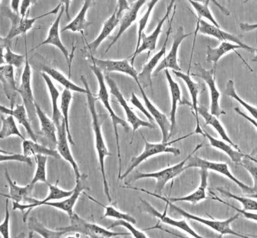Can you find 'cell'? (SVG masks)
I'll list each match as a JSON object with an SVG mask.
<instances>
[{
    "label": "cell",
    "instance_id": "cell-1",
    "mask_svg": "<svg viewBox=\"0 0 257 238\" xmlns=\"http://www.w3.org/2000/svg\"><path fill=\"white\" fill-rule=\"evenodd\" d=\"M81 80L84 86V88L87 90V105L91 114L92 120V127L93 133H94L95 146L97 153L99 167L102 176V184H103L104 191L107 200L109 203L111 202V197L110 193L109 186H108L106 175L105 170V159L107 156H110L111 153L108 151L106 144H105L103 135H102L101 125L99 123L97 111L96 109V99L93 93L90 91L89 84L86 78L82 75Z\"/></svg>",
    "mask_w": 257,
    "mask_h": 238
},
{
    "label": "cell",
    "instance_id": "cell-2",
    "mask_svg": "<svg viewBox=\"0 0 257 238\" xmlns=\"http://www.w3.org/2000/svg\"><path fill=\"white\" fill-rule=\"evenodd\" d=\"M90 69H91L93 74H94L95 77L97 78L98 83V99L101 101L105 109L107 110L111 117V122H112L114 135H115L116 139L117 155V158L119 159L118 179H119L122 175V159L121 155H120L119 137L117 127H118V126L122 127V128L124 129L125 132H128L130 130V126L128 125V123L126 122L125 120H123L121 117L117 115L116 113L114 112L112 107H111L110 102L109 93H108L106 84H105V77L103 72L93 64L90 66Z\"/></svg>",
    "mask_w": 257,
    "mask_h": 238
},
{
    "label": "cell",
    "instance_id": "cell-3",
    "mask_svg": "<svg viewBox=\"0 0 257 238\" xmlns=\"http://www.w3.org/2000/svg\"><path fill=\"white\" fill-rule=\"evenodd\" d=\"M130 188L133 189L138 190V191L144 192L148 195H152L153 197L158 198L160 199V200L164 201L167 205H169V206L172 208V209L176 211L177 213L180 214V215L183 216L184 218H187V219H191L193 220V221L198 222L201 223L202 224L206 225L207 227L213 229V230L218 232V233L221 235V236L224 234H231L239 237H249V236H246V235L237 233V232L232 230L231 228V223L235 221V220L239 217L240 215V213H237L236 215L232 216L227 219L223 220V221H217V220L205 219L202 218L201 216L193 215V214L187 212V211L181 209V208L179 207L175 206L173 203H171V201L166 200L165 197H162V196L158 194H156V193L148 191L147 190L143 189L132 188V187H130Z\"/></svg>",
    "mask_w": 257,
    "mask_h": 238
},
{
    "label": "cell",
    "instance_id": "cell-4",
    "mask_svg": "<svg viewBox=\"0 0 257 238\" xmlns=\"http://www.w3.org/2000/svg\"><path fill=\"white\" fill-rule=\"evenodd\" d=\"M141 134L145 143L144 150L141 155L134 157V158L132 159L131 162H130L131 164H130L127 170L125 171V173L120 176L119 179L120 180H122L126 176H128L136 167H138L139 165H141L145 160L151 158V157L162 153H171L175 156L180 155V150L177 149V148L171 147V145L190 137V136L194 134L195 133L193 132L192 134L178 138L177 140L167 142V143H163L162 142L161 143H149V142L146 140V138H145L141 132Z\"/></svg>",
    "mask_w": 257,
    "mask_h": 238
},
{
    "label": "cell",
    "instance_id": "cell-5",
    "mask_svg": "<svg viewBox=\"0 0 257 238\" xmlns=\"http://www.w3.org/2000/svg\"><path fill=\"white\" fill-rule=\"evenodd\" d=\"M62 6V3L61 2L52 11L34 18H29V16L22 18L20 14H15L14 12H12L11 8L5 7V6L2 7V15L3 16L8 18L11 23V29L5 39L8 41H11L12 39L17 37L18 36L26 34L27 32L33 29L35 23L38 20L49 16L50 15L58 14Z\"/></svg>",
    "mask_w": 257,
    "mask_h": 238
},
{
    "label": "cell",
    "instance_id": "cell-6",
    "mask_svg": "<svg viewBox=\"0 0 257 238\" xmlns=\"http://www.w3.org/2000/svg\"><path fill=\"white\" fill-rule=\"evenodd\" d=\"M70 219V225L67 227L57 228L56 230L65 231L66 234L74 232L92 238H110L129 234L128 233H118L110 231L108 228L106 229L98 224L87 222L75 213Z\"/></svg>",
    "mask_w": 257,
    "mask_h": 238
},
{
    "label": "cell",
    "instance_id": "cell-7",
    "mask_svg": "<svg viewBox=\"0 0 257 238\" xmlns=\"http://www.w3.org/2000/svg\"><path fill=\"white\" fill-rule=\"evenodd\" d=\"M202 146H203L202 144L197 145V146L193 150V152L187 158L184 159L183 161L178 163V164L171 166L170 167L166 168L164 170L154 172V173H138L135 175L134 180L137 181L142 179H147V178L155 179L157 180L155 193L157 194L158 192H161L169 181L174 179L175 177H177L178 175H180L183 171L187 170L185 165L186 163L188 161L190 157L195 155V153L201 149Z\"/></svg>",
    "mask_w": 257,
    "mask_h": 238
},
{
    "label": "cell",
    "instance_id": "cell-8",
    "mask_svg": "<svg viewBox=\"0 0 257 238\" xmlns=\"http://www.w3.org/2000/svg\"><path fill=\"white\" fill-rule=\"evenodd\" d=\"M193 155L190 157L188 161L186 163L185 165L187 170L191 168H199L217 172V173L222 174L223 176L228 177L229 179L232 180L245 194H256L257 189L253 186L249 187L247 186L245 184L238 180L229 171L228 165L226 163L210 162Z\"/></svg>",
    "mask_w": 257,
    "mask_h": 238
},
{
    "label": "cell",
    "instance_id": "cell-9",
    "mask_svg": "<svg viewBox=\"0 0 257 238\" xmlns=\"http://www.w3.org/2000/svg\"><path fill=\"white\" fill-rule=\"evenodd\" d=\"M211 36L219 41L222 42H231V43L239 45L243 49L249 51L250 53L255 52L256 48L251 47L244 43L237 36L231 34L228 32L223 31L220 27H217L212 25V24L208 23L203 20L197 19L196 20V27L195 31L194 40H193V48L192 50V54L190 56V60L192 59L193 50L195 44L196 36L197 33Z\"/></svg>",
    "mask_w": 257,
    "mask_h": 238
},
{
    "label": "cell",
    "instance_id": "cell-10",
    "mask_svg": "<svg viewBox=\"0 0 257 238\" xmlns=\"http://www.w3.org/2000/svg\"><path fill=\"white\" fill-rule=\"evenodd\" d=\"M47 184L48 188H49V194L44 200H39L29 197L26 198L25 203L24 204H21L14 201L12 202V204H13L12 210H19L23 213L26 211V212L24 213L23 216L24 222H26L27 216L29 215L30 212L34 208L42 206L47 202L60 200H62L63 198H67L72 195L74 192V189L71 190V191H64V190L59 188L58 186L59 180L57 181L55 185H51L49 183Z\"/></svg>",
    "mask_w": 257,
    "mask_h": 238
},
{
    "label": "cell",
    "instance_id": "cell-11",
    "mask_svg": "<svg viewBox=\"0 0 257 238\" xmlns=\"http://www.w3.org/2000/svg\"><path fill=\"white\" fill-rule=\"evenodd\" d=\"M105 80L106 81L108 87H109L110 93L117 99V101H118L120 105H121L123 110L125 111L127 122L130 124V125L132 126L133 136L130 144H132V142L133 140H134L135 133L139 128H147L151 129L156 128L155 126H154L153 124L149 122H146V121L142 120L136 115L135 111L129 106L127 101H126L125 98L123 97L122 93L120 92L119 87L117 86L115 81L108 76V75H105Z\"/></svg>",
    "mask_w": 257,
    "mask_h": 238
},
{
    "label": "cell",
    "instance_id": "cell-12",
    "mask_svg": "<svg viewBox=\"0 0 257 238\" xmlns=\"http://www.w3.org/2000/svg\"><path fill=\"white\" fill-rule=\"evenodd\" d=\"M195 66L196 72L191 75L201 78L207 84L210 92V113L219 118L220 115L225 114L226 113L220 107V93L217 88L216 83V67L214 66L212 69H206L200 63L195 64Z\"/></svg>",
    "mask_w": 257,
    "mask_h": 238
},
{
    "label": "cell",
    "instance_id": "cell-13",
    "mask_svg": "<svg viewBox=\"0 0 257 238\" xmlns=\"http://www.w3.org/2000/svg\"><path fill=\"white\" fill-rule=\"evenodd\" d=\"M26 59L24 63V68L21 76V84L18 87V92L20 93L23 99V104L25 105L28 112L30 120L35 117L36 113L35 102L33 96L32 87V69L28 59V52L27 50V43L26 40Z\"/></svg>",
    "mask_w": 257,
    "mask_h": 238
},
{
    "label": "cell",
    "instance_id": "cell-14",
    "mask_svg": "<svg viewBox=\"0 0 257 238\" xmlns=\"http://www.w3.org/2000/svg\"><path fill=\"white\" fill-rule=\"evenodd\" d=\"M176 5L174 6L173 14L172 17L169 22V27L167 32L166 33V38L163 43L161 49H160L158 53H157L152 58H151L149 62L144 66L142 71L138 74V79L139 83L141 84L144 89L147 88L148 87H151L153 85L152 77L154 72V69H156L157 65H158L160 60L162 59V57L165 55L166 48H167V44L169 41V36L171 35L172 31V23H173L175 13H176Z\"/></svg>",
    "mask_w": 257,
    "mask_h": 238
},
{
    "label": "cell",
    "instance_id": "cell-15",
    "mask_svg": "<svg viewBox=\"0 0 257 238\" xmlns=\"http://www.w3.org/2000/svg\"><path fill=\"white\" fill-rule=\"evenodd\" d=\"M192 35V33H184L183 27H180L178 28L176 35L174 38L173 44L172 45L171 50L164 59L157 65L155 70L153 72V76H156L163 69H172L173 71H181V69L178 61V50L181 43L188 36Z\"/></svg>",
    "mask_w": 257,
    "mask_h": 238
},
{
    "label": "cell",
    "instance_id": "cell-16",
    "mask_svg": "<svg viewBox=\"0 0 257 238\" xmlns=\"http://www.w3.org/2000/svg\"><path fill=\"white\" fill-rule=\"evenodd\" d=\"M91 60L93 65L100 70L105 72H117L129 75L135 80L138 85L140 84L138 79V72L134 66L131 65L126 59L103 60L96 58L91 54Z\"/></svg>",
    "mask_w": 257,
    "mask_h": 238
},
{
    "label": "cell",
    "instance_id": "cell-17",
    "mask_svg": "<svg viewBox=\"0 0 257 238\" xmlns=\"http://www.w3.org/2000/svg\"><path fill=\"white\" fill-rule=\"evenodd\" d=\"M174 0L171 1L166 9V12L165 16L163 17L162 19L160 20L157 24L156 28L154 30L152 33L150 35L147 36L144 33L142 36L141 43L137 51H135L134 54H133L131 59V65L134 66L135 60L139 54L144 52L145 51H148L150 53L151 51L156 50L157 40L159 38V36L162 33V27L163 24H165V21L169 18V15L174 8Z\"/></svg>",
    "mask_w": 257,
    "mask_h": 238
},
{
    "label": "cell",
    "instance_id": "cell-18",
    "mask_svg": "<svg viewBox=\"0 0 257 238\" xmlns=\"http://www.w3.org/2000/svg\"><path fill=\"white\" fill-rule=\"evenodd\" d=\"M65 9V6L62 4L61 9H60L58 15H57L56 19L50 27L47 38L45 39L43 42H42L41 43L36 45V46L35 48H33L32 50H35L36 48L45 45H53V46L57 47L60 51H61L63 55L65 57L66 61L67 62L69 66V75H70L71 66L70 55H69L68 50L66 49V47L63 45L60 36V21H61L63 14L64 13Z\"/></svg>",
    "mask_w": 257,
    "mask_h": 238
},
{
    "label": "cell",
    "instance_id": "cell-19",
    "mask_svg": "<svg viewBox=\"0 0 257 238\" xmlns=\"http://www.w3.org/2000/svg\"><path fill=\"white\" fill-rule=\"evenodd\" d=\"M57 143L56 145L57 150L58 152L60 157L69 163L73 169L75 179H79L81 177V174L78 167L77 163L75 161L70 147L69 146V141L66 132V129L64 120H62L60 125L57 127Z\"/></svg>",
    "mask_w": 257,
    "mask_h": 238
},
{
    "label": "cell",
    "instance_id": "cell-20",
    "mask_svg": "<svg viewBox=\"0 0 257 238\" xmlns=\"http://www.w3.org/2000/svg\"><path fill=\"white\" fill-rule=\"evenodd\" d=\"M86 179V176L83 174L79 179L76 180V185L74 188V192L69 197L57 201H49L45 203L42 206H47L56 208L67 213L69 218L73 215L74 208L84 190L89 189L84 185L83 181Z\"/></svg>",
    "mask_w": 257,
    "mask_h": 238
},
{
    "label": "cell",
    "instance_id": "cell-21",
    "mask_svg": "<svg viewBox=\"0 0 257 238\" xmlns=\"http://www.w3.org/2000/svg\"><path fill=\"white\" fill-rule=\"evenodd\" d=\"M142 204L144 206V210L151 215L156 217L159 218L160 221H162L165 224L172 226V227H176L180 230L186 232V233L189 234L190 236L195 238H203V236H201L193 230L187 222L185 219L183 220H176L171 218L166 215V212L160 213L159 211L157 210L154 208L152 205L148 203V201L144 200H142Z\"/></svg>",
    "mask_w": 257,
    "mask_h": 238
},
{
    "label": "cell",
    "instance_id": "cell-22",
    "mask_svg": "<svg viewBox=\"0 0 257 238\" xmlns=\"http://www.w3.org/2000/svg\"><path fill=\"white\" fill-rule=\"evenodd\" d=\"M138 86L142 93V97H143L145 106H146L151 115L153 116L154 121H156L157 123L158 124L159 128L161 130L163 143H167L171 131L170 120H168L167 116L160 111L151 101L141 84H139Z\"/></svg>",
    "mask_w": 257,
    "mask_h": 238
},
{
    "label": "cell",
    "instance_id": "cell-23",
    "mask_svg": "<svg viewBox=\"0 0 257 238\" xmlns=\"http://www.w3.org/2000/svg\"><path fill=\"white\" fill-rule=\"evenodd\" d=\"M146 2V0H138V1L133 3L128 10L125 12V14H123L121 19L120 20L118 32H117L115 37L114 38L112 42L108 45L107 50H105V53L108 52L111 47L121 37L123 33L134 23L135 21L137 19L139 11H140L141 8Z\"/></svg>",
    "mask_w": 257,
    "mask_h": 238
},
{
    "label": "cell",
    "instance_id": "cell-24",
    "mask_svg": "<svg viewBox=\"0 0 257 238\" xmlns=\"http://www.w3.org/2000/svg\"><path fill=\"white\" fill-rule=\"evenodd\" d=\"M174 74L176 75L180 79L183 80L184 82L185 83L187 89L189 90V92L190 95V97L192 99V107L193 110H194L196 120V126L195 131L194 132L196 134H199L204 136L203 130L202 129L200 122L199 119L198 114V97L199 94V86L198 84L192 80L190 75L189 74L183 73L181 71H173Z\"/></svg>",
    "mask_w": 257,
    "mask_h": 238
},
{
    "label": "cell",
    "instance_id": "cell-25",
    "mask_svg": "<svg viewBox=\"0 0 257 238\" xmlns=\"http://www.w3.org/2000/svg\"><path fill=\"white\" fill-rule=\"evenodd\" d=\"M0 110H1L2 114L13 116L18 123L26 129L31 140L38 143V137L30 125V120L25 105L24 104H17L15 108H8L5 105H1Z\"/></svg>",
    "mask_w": 257,
    "mask_h": 238
},
{
    "label": "cell",
    "instance_id": "cell-26",
    "mask_svg": "<svg viewBox=\"0 0 257 238\" xmlns=\"http://www.w3.org/2000/svg\"><path fill=\"white\" fill-rule=\"evenodd\" d=\"M166 79H167L169 89H170L171 96V109L170 111V122L171 131L169 134V140L172 137V134L175 128H176V114L178 108V102L183 103V100L181 99V92L179 84L176 82L172 77L171 72L169 69H165Z\"/></svg>",
    "mask_w": 257,
    "mask_h": 238
},
{
    "label": "cell",
    "instance_id": "cell-27",
    "mask_svg": "<svg viewBox=\"0 0 257 238\" xmlns=\"http://www.w3.org/2000/svg\"><path fill=\"white\" fill-rule=\"evenodd\" d=\"M0 75L5 94L11 102V108H14L18 87L15 79L14 66L3 64L0 66Z\"/></svg>",
    "mask_w": 257,
    "mask_h": 238
},
{
    "label": "cell",
    "instance_id": "cell-28",
    "mask_svg": "<svg viewBox=\"0 0 257 238\" xmlns=\"http://www.w3.org/2000/svg\"><path fill=\"white\" fill-rule=\"evenodd\" d=\"M201 183L195 191L191 194L179 198L165 197L166 200L171 203L183 201L189 202L193 204H196L206 198V189L208 185V170L206 169L201 168L200 171Z\"/></svg>",
    "mask_w": 257,
    "mask_h": 238
},
{
    "label": "cell",
    "instance_id": "cell-29",
    "mask_svg": "<svg viewBox=\"0 0 257 238\" xmlns=\"http://www.w3.org/2000/svg\"><path fill=\"white\" fill-rule=\"evenodd\" d=\"M36 115L40 123L41 132L51 144L56 146L57 143V130L55 123L48 117L37 102H35Z\"/></svg>",
    "mask_w": 257,
    "mask_h": 238
},
{
    "label": "cell",
    "instance_id": "cell-30",
    "mask_svg": "<svg viewBox=\"0 0 257 238\" xmlns=\"http://www.w3.org/2000/svg\"><path fill=\"white\" fill-rule=\"evenodd\" d=\"M120 19H121V17L117 16V8H116L112 15L105 21L101 31L97 36V38L95 39L92 42H90V43L87 44V48H88L90 51L95 52L97 50L102 42L105 39H107L108 36L112 33L113 30L118 26Z\"/></svg>",
    "mask_w": 257,
    "mask_h": 238
},
{
    "label": "cell",
    "instance_id": "cell-31",
    "mask_svg": "<svg viewBox=\"0 0 257 238\" xmlns=\"http://www.w3.org/2000/svg\"><path fill=\"white\" fill-rule=\"evenodd\" d=\"M202 130H203L204 137H206L208 140L209 141L211 146L224 152L235 164H240L243 158H250V156L246 155V154L241 152V151L234 149L230 144L226 143L225 141L217 140V139L213 137L210 134H208L204 129Z\"/></svg>",
    "mask_w": 257,
    "mask_h": 238
},
{
    "label": "cell",
    "instance_id": "cell-32",
    "mask_svg": "<svg viewBox=\"0 0 257 238\" xmlns=\"http://www.w3.org/2000/svg\"><path fill=\"white\" fill-rule=\"evenodd\" d=\"M198 114H201V116L204 119L205 125L212 126L213 128L215 130L217 134L219 135L220 137H221L223 141L230 144L234 149L241 151L239 147L237 146V145L234 144L233 142L231 141L230 138L228 137L225 129L223 128L221 123L220 122V121L216 116L211 114L207 110V108L204 106V105H201V106H199L198 105Z\"/></svg>",
    "mask_w": 257,
    "mask_h": 238
},
{
    "label": "cell",
    "instance_id": "cell-33",
    "mask_svg": "<svg viewBox=\"0 0 257 238\" xmlns=\"http://www.w3.org/2000/svg\"><path fill=\"white\" fill-rule=\"evenodd\" d=\"M5 176L9 184V194H2L1 195L18 203H21L23 201L25 203L26 198L31 194L34 186L30 185V183L25 186H18L16 182L12 180L7 170L5 171Z\"/></svg>",
    "mask_w": 257,
    "mask_h": 238
},
{
    "label": "cell",
    "instance_id": "cell-34",
    "mask_svg": "<svg viewBox=\"0 0 257 238\" xmlns=\"http://www.w3.org/2000/svg\"><path fill=\"white\" fill-rule=\"evenodd\" d=\"M41 76L43 78L45 84L49 92L51 105H52V120L55 123L56 127L59 126L63 120L61 111L58 106V99L60 93L58 89L54 85L51 78L44 72H41Z\"/></svg>",
    "mask_w": 257,
    "mask_h": 238
},
{
    "label": "cell",
    "instance_id": "cell-35",
    "mask_svg": "<svg viewBox=\"0 0 257 238\" xmlns=\"http://www.w3.org/2000/svg\"><path fill=\"white\" fill-rule=\"evenodd\" d=\"M23 152L24 155L29 157H35L36 155H44L53 157L55 159H59L60 156L57 150L51 149L38 144L37 142L31 140L23 141Z\"/></svg>",
    "mask_w": 257,
    "mask_h": 238
},
{
    "label": "cell",
    "instance_id": "cell-36",
    "mask_svg": "<svg viewBox=\"0 0 257 238\" xmlns=\"http://www.w3.org/2000/svg\"><path fill=\"white\" fill-rule=\"evenodd\" d=\"M91 4L92 1L90 0L84 1L82 8H81L77 16L67 25L63 27L62 32H83L90 24L86 20V15Z\"/></svg>",
    "mask_w": 257,
    "mask_h": 238
},
{
    "label": "cell",
    "instance_id": "cell-37",
    "mask_svg": "<svg viewBox=\"0 0 257 238\" xmlns=\"http://www.w3.org/2000/svg\"><path fill=\"white\" fill-rule=\"evenodd\" d=\"M238 48H242L239 45L227 42H222L216 48H212L208 45L207 48V62L214 63V66L216 67L217 62L225 54H228L231 51H234Z\"/></svg>",
    "mask_w": 257,
    "mask_h": 238
},
{
    "label": "cell",
    "instance_id": "cell-38",
    "mask_svg": "<svg viewBox=\"0 0 257 238\" xmlns=\"http://www.w3.org/2000/svg\"><path fill=\"white\" fill-rule=\"evenodd\" d=\"M9 42L5 38H1V48H3L5 52L1 53V65L7 64L20 68L25 63L26 56L23 54H18L14 52L9 46L8 42Z\"/></svg>",
    "mask_w": 257,
    "mask_h": 238
},
{
    "label": "cell",
    "instance_id": "cell-39",
    "mask_svg": "<svg viewBox=\"0 0 257 238\" xmlns=\"http://www.w3.org/2000/svg\"><path fill=\"white\" fill-rule=\"evenodd\" d=\"M42 72H45L53 80L59 83L60 84L65 87V89L70 90V91L76 92L80 93H84L86 94L87 90L83 87H81L77 84L72 82V81L63 74L62 72L57 70V69L47 67V66H44L42 69Z\"/></svg>",
    "mask_w": 257,
    "mask_h": 238
},
{
    "label": "cell",
    "instance_id": "cell-40",
    "mask_svg": "<svg viewBox=\"0 0 257 238\" xmlns=\"http://www.w3.org/2000/svg\"><path fill=\"white\" fill-rule=\"evenodd\" d=\"M72 95L70 90L64 89L62 93L61 96V102H60V111L62 113L63 120H64L66 132H67V136L69 144L75 146V143L72 138V136L71 132L70 127H69V107H70L71 102L72 101Z\"/></svg>",
    "mask_w": 257,
    "mask_h": 238
},
{
    "label": "cell",
    "instance_id": "cell-41",
    "mask_svg": "<svg viewBox=\"0 0 257 238\" xmlns=\"http://www.w3.org/2000/svg\"><path fill=\"white\" fill-rule=\"evenodd\" d=\"M2 127L1 132H0V138L2 140L12 137V136H16L23 141L26 140L23 134H21L20 130L18 129L13 116L9 115L5 117L2 114Z\"/></svg>",
    "mask_w": 257,
    "mask_h": 238
},
{
    "label": "cell",
    "instance_id": "cell-42",
    "mask_svg": "<svg viewBox=\"0 0 257 238\" xmlns=\"http://www.w3.org/2000/svg\"><path fill=\"white\" fill-rule=\"evenodd\" d=\"M29 228L32 231L36 232L42 237L45 238H60L66 234L65 232L63 231L50 230L34 218L29 219Z\"/></svg>",
    "mask_w": 257,
    "mask_h": 238
},
{
    "label": "cell",
    "instance_id": "cell-43",
    "mask_svg": "<svg viewBox=\"0 0 257 238\" xmlns=\"http://www.w3.org/2000/svg\"><path fill=\"white\" fill-rule=\"evenodd\" d=\"M189 2L195 9L196 15H197V19L202 20V18H205L209 21L212 25L220 27L219 24L213 17L210 9L208 7L210 1H205L204 3H202L190 0Z\"/></svg>",
    "mask_w": 257,
    "mask_h": 238
},
{
    "label": "cell",
    "instance_id": "cell-44",
    "mask_svg": "<svg viewBox=\"0 0 257 238\" xmlns=\"http://www.w3.org/2000/svg\"><path fill=\"white\" fill-rule=\"evenodd\" d=\"M36 162V169L34 177L30 182V185L34 186L38 182L47 183V164L48 156L44 155H36L35 157Z\"/></svg>",
    "mask_w": 257,
    "mask_h": 238
},
{
    "label": "cell",
    "instance_id": "cell-45",
    "mask_svg": "<svg viewBox=\"0 0 257 238\" xmlns=\"http://www.w3.org/2000/svg\"><path fill=\"white\" fill-rule=\"evenodd\" d=\"M88 196V198L90 200L94 201L95 203H97L99 206L104 208L105 210V213L104 216H102V218H111L116 219V220H125V221L131 222L133 224H136V220L135 218H133V217L129 215V214L120 212V211L117 210L116 208L114 207L113 206H105V205L95 200V199H93L92 197H90V196Z\"/></svg>",
    "mask_w": 257,
    "mask_h": 238
},
{
    "label": "cell",
    "instance_id": "cell-46",
    "mask_svg": "<svg viewBox=\"0 0 257 238\" xmlns=\"http://www.w3.org/2000/svg\"><path fill=\"white\" fill-rule=\"evenodd\" d=\"M224 94L236 100L238 103L240 104L242 106L246 108L252 115L256 120L257 109L256 107L247 103L242 98L240 97L235 91L234 83L233 80H229L226 83Z\"/></svg>",
    "mask_w": 257,
    "mask_h": 238
},
{
    "label": "cell",
    "instance_id": "cell-47",
    "mask_svg": "<svg viewBox=\"0 0 257 238\" xmlns=\"http://www.w3.org/2000/svg\"><path fill=\"white\" fill-rule=\"evenodd\" d=\"M159 3L158 0H152L148 3L147 11L145 12V14L143 15L138 22V38L137 43H136V47L135 51H137L141 43L142 36L144 33V30L150 20L151 13L153 11L154 7H155L157 3Z\"/></svg>",
    "mask_w": 257,
    "mask_h": 238
},
{
    "label": "cell",
    "instance_id": "cell-48",
    "mask_svg": "<svg viewBox=\"0 0 257 238\" xmlns=\"http://www.w3.org/2000/svg\"><path fill=\"white\" fill-rule=\"evenodd\" d=\"M220 192L229 198L234 199V200L239 201L243 205V210H257V202L254 199L241 197V196L232 194L231 192L225 191L221 189H217Z\"/></svg>",
    "mask_w": 257,
    "mask_h": 238
},
{
    "label": "cell",
    "instance_id": "cell-49",
    "mask_svg": "<svg viewBox=\"0 0 257 238\" xmlns=\"http://www.w3.org/2000/svg\"><path fill=\"white\" fill-rule=\"evenodd\" d=\"M132 223L128 221H125V220H116L114 221L112 224H111L108 229H111L118 226H122V227H125L136 238H147V234L144 233L143 231L138 230V229L135 228L133 225Z\"/></svg>",
    "mask_w": 257,
    "mask_h": 238
},
{
    "label": "cell",
    "instance_id": "cell-50",
    "mask_svg": "<svg viewBox=\"0 0 257 238\" xmlns=\"http://www.w3.org/2000/svg\"><path fill=\"white\" fill-rule=\"evenodd\" d=\"M0 161L4 162H19L21 163H25V164L29 165H32V161L31 157L24 155V154H8V155H3L1 154L0 155Z\"/></svg>",
    "mask_w": 257,
    "mask_h": 238
},
{
    "label": "cell",
    "instance_id": "cell-51",
    "mask_svg": "<svg viewBox=\"0 0 257 238\" xmlns=\"http://www.w3.org/2000/svg\"><path fill=\"white\" fill-rule=\"evenodd\" d=\"M0 232L4 238H9L10 236V212L9 210V199L6 200L5 217L0 224Z\"/></svg>",
    "mask_w": 257,
    "mask_h": 238
},
{
    "label": "cell",
    "instance_id": "cell-52",
    "mask_svg": "<svg viewBox=\"0 0 257 238\" xmlns=\"http://www.w3.org/2000/svg\"><path fill=\"white\" fill-rule=\"evenodd\" d=\"M246 161H243V160L240 163V165L243 166L249 172L253 181V187L257 189V168L256 160L253 158L248 159Z\"/></svg>",
    "mask_w": 257,
    "mask_h": 238
},
{
    "label": "cell",
    "instance_id": "cell-53",
    "mask_svg": "<svg viewBox=\"0 0 257 238\" xmlns=\"http://www.w3.org/2000/svg\"><path fill=\"white\" fill-rule=\"evenodd\" d=\"M130 101H131L132 104L134 105V106L137 108L139 110H140L141 112L147 117V119L149 120L150 123L154 125V120L153 116L151 115V114L149 111H148L146 106H144L140 99L138 98L137 95L135 94L134 92L132 93L131 99H130Z\"/></svg>",
    "mask_w": 257,
    "mask_h": 238
},
{
    "label": "cell",
    "instance_id": "cell-54",
    "mask_svg": "<svg viewBox=\"0 0 257 238\" xmlns=\"http://www.w3.org/2000/svg\"><path fill=\"white\" fill-rule=\"evenodd\" d=\"M213 198L214 199V200H218L219 201L221 202V203H223V204L228 205L229 206H230V207L233 208L234 209L237 210L238 211V212H240V214H242V215L244 216H245L246 218L249 219H252V220H253V221H256L257 215H256V213H250V212H247V211L244 210L243 209V210H238L237 209V208H235L233 206H232V205L225 203L224 201H222V200H220V199L218 197H217V196L213 195Z\"/></svg>",
    "mask_w": 257,
    "mask_h": 238
},
{
    "label": "cell",
    "instance_id": "cell-55",
    "mask_svg": "<svg viewBox=\"0 0 257 238\" xmlns=\"http://www.w3.org/2000/svg\"><path fill=\"white\" fill-rule=\"evenodd\" d=\"M35 1H32V0H23V1H21L20 9V15L21 17L26 18L29 16L30 6Z\"/></svg>",
    "mask_w": 257,
    "mask_h": 238
},
{
    "label": "cell",
    "instance_id": "cell-56",
    "mask_svg": "<svg viewBox=\"0 0 257 238\" xmlns=\"http://www.w3.org/2000/svg\"><path fill=\"white\" fill-rule=\"evenodd\" d=\"M21 1L20 0H12L11 1V9L14 13L20 14V9Z\"/></svg>",
    "mask_w": 257,
    "mask_h": 238
},
{
    "label": "cell",
    "instance_id": "cell-57",
    "mask_svg": "<svg viewBox=\"0 0 257 238\" xmlns=\"http://www.w3.org/2000/svg\"><path fill=\"white\" fill-rule=\"evenodd\" d=\"M235 111H236V112L240 114L241 116H243L244 117V118L246 119L247 121H249L250 123H251L253 126L255 127L256 128L257 127V124H256V120L254 118H252V117H250L249 116L247 115V114L244 113L243 111H241L240 110L239 108H234Z\"/></svg>",
    "mask_w": 257,
    "mask_h": 238
},
{
    "label": "cell",
    "instance_id": "cell-58",
    "mask_svg": "<svg viewBox=\"0 0 257 238\" xmlns=\"http://www.w3.org/2000/svg\"><path fill=\"white\" fill-rule=\"evenodd\" d=\"M240 27L244 32L252 31L256 29V24H249L248 23H241Z\"/></svg>",
    "mask_w": 257,
    "mask_h": 238
}]
</instances>
